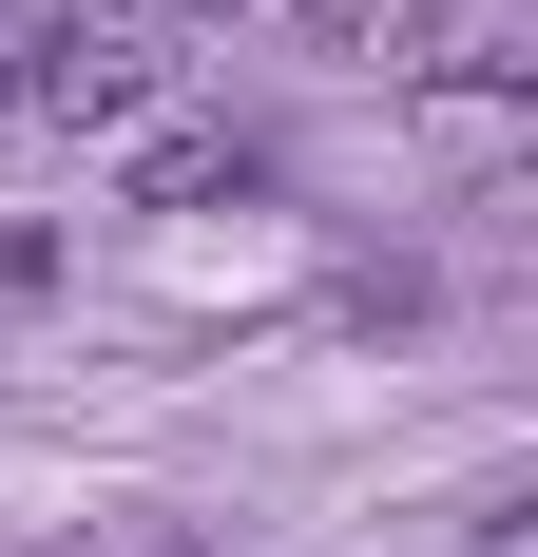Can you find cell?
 <instances>
[{"mask_svg":"<svg viewBox=\"0 0 538 557\" xmlns=\"http://www.w3.org/2000/svg\"><path fill=\"white\" fill-rule=\"evenodd\" d=\"M135 20H212V0H135Z\"/></svg>","mask_w":538,"mask_h":557,"instance_id":"5b68a950","label":"cell"},{"mask_svg":"<svg viewBox=\"0 0 538 557\" xmlns=\"http://www.w3.org/2000/svg\"><path fill=\"white\" fill-rule=\"evenodd\" d=\"M308 20H327V39H346V20H366V0H308Z\"/></svg>","mask_w":538,"mask_h":557,"instance_id":"277c9868","label":"cell"},{"mask_svg":"<svg viewBox=\"0 0 538 557\" xmlns=\"http://www.w3.org/2000/svg\"><path fill=\"white\" fill-rule=\"evenodd\" d=\"M77 557H212V539H173V519H97Z\"/></svg>","mask_w":538,"mask_h":557,"instance_id":"3957f363","label":"cell"},{"mask_svg":"<svg viewBox=\"0 0 538 557\" xmlns=\"http://www.w3.org/2000/svg\"><path fill=\"white\" fill-rule=\"evenodd\" d=\"M173 97V58L135 0H58V20H0V135H135Z\"/></svg>","mask_w":538,"mask_h":557,"instance_id":"6da1fadb","label":"cell"},{"mask_svg":"<svg viewBox=\"0 0 538 557\" xmlns=\"http://www.w3.org/2000/svg\"><path fill=\"white\" fill-rule=\"evenodd\" d=\"M231 193H269V135H231V115H135V212H231Z\"/></svg>","mask_w":538,"mask_h":557,"instance_id":"7a4b0ae2","label":"cell"}]
</instances>
